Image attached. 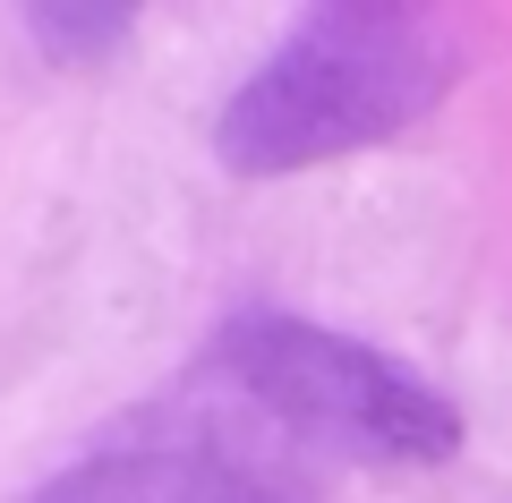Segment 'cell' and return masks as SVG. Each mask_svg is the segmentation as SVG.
<instances>
[{"label":"cell","mask_w":512,"mask_h":503,"mask_svg":"<svg viewBox=\"0 0 512 503\" xmlns=\"http://www.w3.org/2000/svg\"><path fill=\"white\" fill-rule=\"evenodd\" d=\"M470 77V35L427 0H325L214 111V162L239 180H291L316 162L410 137Z\"/></svg>","instance_id":"obj_1"},{"label":"cell","mask_w":512,"mask_h":503,"mask_svg":"<svg viewBox=\"0 0 512 503\" xmlns=\"http://www.w3.org/2000/svg\"><path fill=\"white\" fill-rule=\"evenodd\" d=\"M205 376H222L265 427L333 461L436 469L461 452V410L444 384L316 316H282V307L231 316L205 350Z\"/></svg>","instance_id":"obj_2"},{"label":"cell","mask_w":512,"mask_h":503,"mask_svg":"<svg viewBox=\"0 0 512 503\" xmlns=\"http://www.w3.org/2000/svg\"><path fill=\"white\" fill-rule=\"evenodd\" d=\"M26 503H325L291 452H265L248 435H128L86 461L52 469Z\"/></svg>","instance_id":"obj_3"},{"label":"cell","mask_w":512,"mask_h":503,"mask_svg":"<svg viewBox=\"0 0 512 503\" xmlns=\"http://www.w3.org/2000/svg\"><path fill=\"white\" fill-rule=\"evenodd\" d=\"M26 43H35L52 69H103L128 52L137 35V9H86V0H60V9H26Z\"/></svg>","instance_id":"obj_4"}]
</instances>
